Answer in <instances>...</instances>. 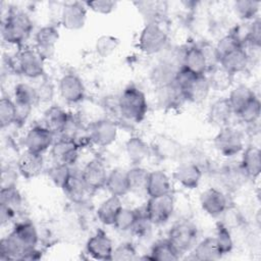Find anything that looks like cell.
Segmentation results:
<instances>
[{
  "mask_svg": "<svg viewBox=\"0 0 261 261\" xmlns=\"http://www.w3.org/2000/svg\"><path fill=\"white\" fill-rule=\"evenodd\" d=\"M172 193V182L169 175L161 169L149 171L146 194L149 198L160 197Z\"/></svg>",
  "mask_w": 261,
  "mask_h": 261,
  "instance_id": "25",
  "label": "cell"
},
{
  "mask_svg": "<svg viewBox=\"0 0 261 261\" xmlns=\"http://www.w3.org/2000/svg\"><path fill=\"white\" fill-rule=\"evenodd\" d=\"M17 214L13 210H11L10 208H8L5 205L0 204V222H1V225L8 224L10 221H12L14 219V217Z\"/></svg>",
  "mask_w": 261,
  "mask_h": 261,
  "instance_id": "56",
  "label": "cell"
},
{
  "mask_svg": "<svg viewBox=\"0 0 261 261\" xmlns=\"http://www.w3.org/2000/svg\"><path fill=\"white\" fill-rule=\"evenodd\" d=\"M220 179L227 191H237L244 185L246 179L249 178L239 164L238 166L230 165L224 167L220 173Z\"/></svg>",
  "mask_w": 261,
  "mask_h": 261,
  "instance_id": "38",
  "label": "cell"
},
{
  "mask_svg": "<svg viewBox=\"0 0 261 261\" xmlns=\"http://www.w3.org/2000/svg\"><path fill=\"white\" fill-rule=\"evenodd\" d=\"M108 172L103 160L100 158H93L85 164L80 174L85 185L93 193L105 188Z\"/></svg>",
  "mask_w": 261,
  "mask_h": 261,
  "instance_id": "17",
  "label": "cell"
},
{
  "mask_svg": "<svg viewBox=\"0 0 261 261\" xmlns=\"http://www.w3.org/2000/svg\"><path fill=\"white\" fill-rule=\"evenodd\" d=\"M210 89L214 92H225L232 88L234 75L220 65L215 66L207 72Z\"/></svg>",
  "mask_w": 261,
  "mask_h": 261,
  "instance_id": "36",
  "label": "cell"
},
{
  "mask_svg": "<svg viewBox=\"0 0 261 261\" xmlns=\"http://www.w3.org/2000/svg\"><path fill=\"white\" fill-rule=\"evenodd\" d=\"M261 114V103L256 95L238 114L240 120L248 125H254L258 122Z\"/></svg>",
  "mask_w": 261,
  "mask_h": 261,
  "instance_id": "44",
  "label": "cell"
},
{
  "mask_svg": "<svg viewBox=\"0 0 261 261\" xmlns=\"http://www.w3.org/2000/svg\"><path fill=\"white\" fill-rule=\"evenodd\" d=\"M39 102H50L54 96V87L49 81H43L37 88Z\"/></svg>",
  "mask_w": 261,
  "mask_h": 261,
  "instance_id": "55",
  "label": "cell"
},
{
  "mask_svg": "<svg viewBox=\"0 0 261 261\" xmlns=\"http://www.w3.org/2000/svg\"><path fill=\"white\" fill-rule=\"evenodd\" d=\"M180 254L176 251V249L171 245V243L167 240H159L155 242L145 259L153 260V261H175L180 258Z\"/></svg>",
  "mask_w": 261,
  "mask_h": 261,
  "instance_id": "35",
  "label": "cell"
},
{
  "mask_svg": "<svg viewBox=\"0 0 261 261\" xmlns=\"http://www.w3.org/2000/svg\"><path fill=\"white\" fill-rule=\"evenodd\" d=\"M260 45H261V20H260V17L258 16L249 22L248 38L245 46L260 48Z\"/></svg>",
  "mask_w": 261,
  "mask_h": 261,
  "instance_id": "51",
  "label": "cell"
},
{
  "mask_svg": "<svg viewBox=\"0 0 261 261\" xmlns=\"http://www.w3.org/2000/svg\"><path fill=\"white\" fill-rule=\"evenodd\" d=\"M126 172H127L129 192L136 193V194H141V193L146 194L149 170H147L141 165H133V167L126 170Z\"/></svg>",
  "mask_w": 261,
  "mask_h": 261,
  "instance_id": "40",
  "label": "cell"
},
{
  "mask_svg": "<svg viewBox=\"0 0 261 261\" xmlns=\"http://www.w3.org/2000/svg\"><path fill=\"white\" fill-rule=\"evenodd\" d=\"M214 239L223 256L232 251L233 240L231 237V231L221 221L216 223Z\"/></svg>",
  "mask_w": 261,
  "mask_h": 261,
  "instance_id": "45",
  "label": "cell"
},
{
  "mask_svg": "<svg viewBox=\"0 0 261 261\" xmlns=\"http://www.w3.org/2000/svg\"><path fill=\"white\" fill-rule=\"evenodd\" d=\"M87 12L88 8L85 2H66L60 9L59 21L68 31H79L86 24Z\"/></svg>",
  "mask_w": 261,
  "mask_h": 261,
  "instance_id": "16",
  "label": "cell"
},
{
  "mask_svg": "<svg viewBox=\"0 0 261 261\" xmlns=\"http://www.w3.org/2000/svg\"><path fill=\"white\" fill-rule=\"evenodd\" d=\"M180 67L181 56L179 57V54H174L171 58L165 57L160 59L154 65L150 73L153 85L158 89L173 84L176 73Z\"/></svg>",
  "mask_w": 261,
  "mask_h": 261,
  "instance_id": "11",
  "label": "cell"
},
{
  "mask_svg": "<svg viewBox=\"0 0 261 261\" xmlns=\"http://www.w3.org/2000/svg\"><path fill=\"white\" fill-rule=\"evenodd\" d=\"M139 217V209L122 208L118 213L113 226L120 232L132 231Z\"/></svg>",
  "mask_w": 261,
  "mask_h": 261,
  "instance_id": "43",
  "label": "cell"
},
{
  "mask_svg": "<svg viewBox=\"0 0 261 261\" xmlns=\"http://www.w3.org/2000/svg\"><path fill=\"white\" fill-rule=\"evenodd\" d=\"M191 252L192 258L200 261L218 260L223 256L215 242L214 237H207L200 242H197Z\"/></svg>",
  "mask_w": 261,
  "mask_h": 261,
  "instance_id": "33",
  "label": "cell"
},
{
  "mask_svg": "<svg viewBox=\"0 0 261 261\" xmlns=\"http://www.w3.org/2000/svg\"><path fill=\"white\" fill-rule=\"evenodd\" d=\"M200 206L209 216L220 217L229 206V202L222 190L210 187L201 193Z\"/></svg>",
  "mask_w": 261,
  "mask_h": 261,
  "instance_id": "18",
  "label": "cell"
},
{
  "mask_svg": "<svg viewBox=\"0 0 261 261\" xmlns=\"http://www.w3.org/2000/svg\"><path fill=\"white\" fill-rule=\"evenodd\" d=\"M45 60L35 47L24 48L14 58L8 59V66L15 73L36 80L45 73Z\"/></svg>",
  "mask_w": 261,
  "mask_h": 261,
  "instance_id": "3",
  "label": "cell"
},
{
  "mask_svg": "<svg viewBox=\"0 0 261 261\" xmlns=\"http://www.w3.org/2000/svg\"><path fill=\"white\" fill-rule=\"evenodd\" d=\"M113 242L102 229L93 233L86 243L87 254L96 260H112Z\"/></svg>",
  "mask_w": 261,
  "mask_h": 261,
  "instance_id": "20",
  "label": "cell"
},
{
  "mask_svg": "<svg viewBox=\"0 0 261 261\" xmlns=\"http://www.w3.org/2000/svg\"><path fill=\"white\" fill-rule=\"evenodd\" d=\"M22 197L16 188L0 189V204L7 206L16 214L20 212L22 207Z\"/></svg>",
  "mask_w": 261,
  "mask_h": 261,
  "instance_id": "46",
  "label": "cell"
},
{
  "mask_svg": "<svg viewBox=\"0 0 261 261\" xmlns=\"http://www.w3.org/2000/svg\"><path fill=\"white\" fill-rule=\"evenodd\" d=\"M168 44V34L160 24V21H149L142 29L138 48L145 55H156L161 53Z\"/></svg>",
  "mask_w": 261,
  "mask_h": 261,
  "instance_id": "4",
  "label": "cell"
},
{
  "mask_svg": "<svg viewBox=\"0 0 261 261\" xmlns=\"http://www.w3.org/2000/svg\"><path fill=\"white\" fill-rule=\"evenodd\" d=\"M71 173V166L55 162L50 166V168L47 171L50 180L60 189H62V187L64 186V184L66 182Z\"/></svg>",
  "mask_w": 261,
  "mask_h": 261,
  "instance_id": "48",
  "label": "cell"
},
{
  "mask_svg": "<svg viewBox=\"0 0 261 261\" xmlns=\"http://www.w3.org/2000/svg\"><path fill=\"white\" fill-rule=\"evenodd\" d=\"M32 30L33 21L24 11L14 7L8 8L6 16L2 18L1 22L3 43L21 47L31 36Z\"/></svg>",
  "mask_w": 261,
  "mask_h": 261,
  "instance_id": "1",
  "label": "cell"
},
{
  "mask_svg": "<svg viewBox=\"0 0 261 261\" xmlns=\"http://www.w3.org/2000/svg\"><path fill=\"white\" fill-rule=\"evenodd\" d=\"M197 45L205 57V60L207 62L209 70L214 68L215 66L219 65V58H218V55H217V52L215 49V45L211 44L208 41H203Z\"/></svg>",
  "mask_w": 261,
  "mask_h": 261,
  "instance_id": "52",
  "label": "cell"
},
{
  "mask_svg": "<svg viewBox=\"0 0 261 261\" xmlns=\"http://www.w3.org/2000/svg\"><path fill=\"white\" fill-rule=\"evenodd\" d=\"M203 176V167L198 163L181 159L172 172V178L182 188L193 190L198 188Z\"/></svg>",
  "mask_w": 261,
  "mask_h": 261,
  "instance_id": "12",
  "label": "cell"
},
{
  "mask_svg": "<svg viewBox=\"0 0 261 261\" xmlns=\"http://www.w3.org/2000/svg\"><path fill=\"white\" fill-rule=\"evenodd\" d=\"M144 210L152 225H162L166 223L175 210V199L173 193L160 197L149 198Z\"/></svg>",
  "mask_w": 261,
  "mask_h": 261,
  "instance_id": "7",
  "label": "cell"
},
{
  "mask_svg": "<svg viewBox=\"0 0 261 261\" xmlns=\"http://www.w3.org/2000/svg\"><path fill=\"white\" fill-rule=\"evenodd\" d=\"M185 101L194 104L204 102L209 96L211 89L207 74H196L193 79L180 90Z\"/></svg>",
  "mask_w": 261,
  "mask_h": 261,
  "instance_id": "22",
  "label": "cell"
},
{
  "mask_svg": "<svg viewBox=\"0 0 261 261\" xmlns=\"http://www.w3.org/2000/svg\"><path fill=\"white\" fill-rule=\"evenodd\" d=\"M70 113L58 105L49 106L43 114V125L55 136H61L69 120Z\"/></svg>",
  "mask_w": 261,
  "mask_h": 261,
  "instance_id": "24",
  "label": "cell"
},
{
  "mask_svg": "<svg viewBox=\"0 0 261 261\" xmlns=\"http://www.w3.org/2000/svg\"><path fill=\"white\" fill-rule=\"evenodd\" d=\"M105 188L110 193V195L117 196L120 198L128 194L129 187L126 170L120 167H116L110 170L108 172Z\"/></svg>",
  "mask_w": 261,
  "mask_h": 261,
  "instance_id": "34",
  "label": "cell"
},
{
  "mask_svg": "<svg viewBox=\"0 0 261 261\" xmlns=\"http://www.w3.org/2000/svg\"><path fill=\"white\" fill-rule=\"evenodd\" d=\"M85 4L88 9H90L98 14H103V15L112 13L117 6V2L111 1V0L87 1V2H85Z\"/></svg>",
  "mask_w": 261,
  "mask_h": 261,
  "instance_id": "53",
  "label": "cell"
},
{
  "mask_svg": "<svg viewBox=\"0 0 261 261\" xmlns=\"http://www.w3.org/2000/svg\"><path fill=\"white\" fill-rule=\"evenodd\" d=\"M18 170L15 167L11 165H6L2 167L1 171V189H10V188H16L17 185V177H18Z\"/></svg>",
  "mask_w": 261,
  "mask_h": 261,
  "instance_id": "54",
  "label": "cell"
},
{
  "mask_svg": "<svg viewBox=\"0 0 261 261\" xmlns=\"http://www.w3.org/2000/svg\"><path fill=\"white\" fill-rule=\"evenodd\" d=\"M138 258L137 249L130 242H123L113 249L112 260H136Z\"/></svg>",
  "mask_w": 261,
  "mask_h": 261,
  "instance_id": "50",
  "label": "cell"
},
{
  "mask_svg": "<svg viewBox=\"0 0 261 261\" xmlns=\"http://www.w3.org/2000/svg\"><path fill=\"white\" fill-rule=\"evenodd\" d=\"M150 146L152 155L162 161H179L185 152L182 145L167 135L157 136Z\"/></svg>",
  "mask_w": 261,
  "mask_h": 261,
  "instance_id": "13",
  "label": "cell"
},
{
  "mask_svg": "<svg viewBox=\"0 0 261 261\" xmlns=\"http://www.w3.org/2000/svg\"><path fill=\"white\" fill-rule=\"evenodd\" d=\"M198 237L199 230L197 225L191 220L185 219L177 221L171 226L166 239L180 255H184L192 251L198 242Z\"/></svg>",
  "mask_w": 261,
  "mask_h": 261,
  "instance_id": "5",
  "label": "cell"
},
{
  "mask_svg": "<svg viewBox=\"0 0 261 261\" xmlns=\"http://www.w3.org/2000/svg\"><path fill=\"white\" fill-rule=\"evenodd\" d=\"M65 196L75 204H85L92 193L85 185L80 172H72L61 189Z\"/></svg>",
  "mask_w": 261,
  "mask_h": 261,
  "instance_id": "28",
  "label": "cell"
},
{
  "mask_svg": "<svg viewBox=\"0 0 261 261\" xmlns=\"http://www.w3.org/2000/svg\"><path fill=\"white\" fill-rule=\"evenodd\" d=\"M242 47H243V45L241 44V42L237 39V37L231 32L222 36L215 44V49H216L219 59H220V57L224 56L225 54H227L231 51H234L239 48H242Z\"/></svg>",
  "mask_w": 261,
  "mask_h": 261,
  "instance_id": "49",
  "label": "cell"
},
{
  "mask_svg": "<svg viewBox=\"0 0 261 261\" xmlns=\"http://www.w3.org/2000/svg\"><path fill=\"white\" fill-rule=\"evenodd\" d=\"M7 237L17 248L20 259L28 250L38 247L40 240L36 225L30 220L17 221Z\"/></svg>",
  "mask_w": 261,
  "mask_h": 261,
  "instance_id": "8",
  "label": "cell"
},
{
  "mask_svg": "<svg viewBox=\"0 0 261 261\" xmlns=\"http://www.w3.org/2000/svg\"><path fill=\"white\" fill-rule=\"evenodd\" d=\"M59 37V31L54 24L43 25L35 33V48L46 59L54 53Z\"/></svg>",
  "mask_w": 261,
  "mask_h": 261,
  "instance_id": "21",
  "label": "cell"
},
{
  "mask_svg": "<svg viewBox=\"0 0 261 261\" xmlns=\"http://www.w3.org/2000/svg\"><path fill=\"white\" fill-rule=\"evenodd\" d=\"M181 67L195 74H207L209 71L205 57L197 44L188 46L184 49L181 55Z\"/></svg>",
  "mask_w": 261,
  "mask_h": 261,
  "instance_id": "26",
  "label": "cell"
},
{
  "mask_svg": "<svg viewBox=\"0 0 261 261\" xmlns=\"http://www.w3.org/2000/svg\"><path fill=\"white\" fill-rule=\"evenodd\" d=\"M16 168L19 174L27 179L39 176L44 169L43 154L24 150L16 160Z\"/></svg>",
  "mask_w": 261,
  "mask_h": 261,
  "instance_id": "23",
  "label": "cell"
},
{
  "mask_svg": "<svg viewBox=\"0 0 261 261\" xmlns=\"http://www.w3.org/2000/svg\"><path fill=\"white\" fill-rule=\"evenodd\" d=\"M233 114L234 113L228 99L226 97H221L210 105L208 110V119L210 123L218 127H222L228 125Z\"/></svg>",
  "mask_w": 261,
  "mask_h": 261,
  "instance_id": "30",
  "label": "cell"
},
{
  "mask_svg": "<svg viewBox=\"0 0 261 261\" xmlns=\"http://www.w3.org/2000/svg\"><path fill=\"white\" fill-rule=\"evenodd\" d=\"M60 97L68 104L82 103L86 96V88L82 79L73 72L64 73L58 81Z\"/></svg>",
  "mask_w": 261,
  "mask_h": 261,
  "instance_id": "14",
  "label": "cell"
},
{
  "mask_svg": "<svg viewBox=\"0 0 261 261\" xmlns=\"http://www.w3.org/2000/svg\"><path fill=\"white\" fill-rule=\"evenodd\" d=\"M156 90L158 104L163 108H173L185 101L180 90L175 86L174 83Z\"/></svg>",
  "mask_w": 261,
  "mask_h": 261,
  "instance_id": "39",
  "label": "cell"
},
{
  "mask_svg": "<svg viewBox=\"0 0 261 261\" xmlns=\"http://www.w3.org/2000/svg\"><path fill=\"white\" fill-rule=\"evenodd\" d=\"M260 1L254 0H239L232 4L234 14L243 21H251L258 17L260 9Z\"/></svg>",
  "mask_w": 261,
  "mask_h": 261,
  "instance_id": "41",
  "label": "cell"
},
{
  "mask_svg": "<svg viewBox=\"0 0 261 261\" xmlns=\"http://www.w3.org/2000/svg\"><path fill=\"white\" fill-rule=\"evenodd\" d=\"M123 208L121 198L117 196L110 195L107 199H105L97 208L96 215L98 220L108 226H113L115 219L120 212V210Z\"/></svg>",
  "mask_w": 261,
  "mask_h": 261,
  "instance_id": "32",
  "label": "cell"
},
{
  "mask_svg": "<svg viewBox=\"0 0 261 261\" xmlns=\"http://www.w3.org/2000/svg\"><path fill=\"white\" fill-rule=\"evenodd\" d=\"M17 120V109L12 98L3 96L0 100V125L1 128L15 124Z\"/></svg>",
  "mask_w": 261,
  "mask_h": 261,
  "instance_id": "42",
  "label": "cell"
},
{
  "mask_svg": "<svg viewBox=\"0 0 261 261\" xmlns=\"http://www.w3.org/2000/svg\"><path fill=\"white\" fill-rule=\"evenodd\" d=\"M255 92L245 84H239L231 88L227 97L233 113L237 115L254 97Z\"/></svg>",
  "mask_w": 261,
  "mask_h": 261,
  "instance_id": "37",
  "label": "cell"
},
{
  "mask_svg": "<svg viewBox=\"0 0 261 261\" xmlns=\"http://www.w3.org/2000/svg\"><path fill=\"white\" fill-rule=\"evenodd\" d=\"M117 110L123 119L135 123L141 122L148 111L145 93L137 86H127L117 98Z\"/></svg>",
  "mask_w": 261,
  "mask_h": 261,
  "instance_id": "2",
  "label": "cell"
},
{
  "mask_svg": "<svg viewBox=\"0 0 261 261\" xmlns=\"http://www.w3.org/2000/svg\"><path fill=\"white\" fill-rule=\"evenodd\" d=\"M125 153L133 165H140L151 155V146L141 137L133 136L125 142Z\"/></svg>",
  "mask_w": 261,
  "mask_h": 261,
  "instance_id": "29",
  "label": "cell"
},
{
  "mask_svg": "<svg viewBox=\"0 0 261 261\" xmlns=\"http://www.w3.org/2000/svg\"><path fill=\"white\" fill-rule=\"evenodd\" d=\"M80 151L81 147L74 140L60 136L54 141L50 154L53 162L72 166L79 159Z\"/></svg>",
  "mask_w": 261,
  "mask_h": 261,
  "instance_id": "19",
  "label": "cell"
},
{
  "mask_svg": "<svg viewBox=\"0 0 261 261\" xmlns=\"http://www.w3.org/2000/svg\"><path fill=\"white\" fill-rule=\"evenodd\" d=\"M12 99L17 109L16 123L22 124L30 116L33 107L39 102L36 87L28 83H17L13 88Z\"/></svg>",
  "mask_w": 261,
  "mask_h": 261,
  "instance_id": "10",
  "label": "cell"
},
{
  "mask_svg": "<svg viewBox=\"0 0 261 261\" xmlns=\"http://www.w3.org/2000/svg\"><path fill=\"white\" fill-rule=\"evenodd\" d=\"M215 150L223 157L230 158L239 155L245 148L243 133L232 125L220 127L213 139Z\"/></svg>",
  "mask_w": 261,
  "mask_h": 261,
  "instance_id": "6",
  "label": "cell"
},
{
  "mask_svg": "<svg viewBox=\"0 0 261 261\" xmlns=\"http://www.w3.org/2000/svg\"><path fill=\"white\" fill-rule=\"evenodd\" d=\"M240 166L248 178H258L261 172V152L259 147L250 145L244 148Z\"/></svg>",
  "mask_w": 261,
  "mask_h": 261,
  "instance_id": "27",
  "label": "cell"
},
{
  "mask_svg": "<svg viewBox=\"0 0 261 261\" xmlns=\"http://www.w3.org/2000/svg\"><path fill=\"white\" fill-rule=\"evenodd\" d=\"M250 62V58L243 47L225 54L219 59V65L233 75L247 70Z\"/></svg>",
  "mask_w": 261,
  "mask_h": 261,
  "instance_id": "31",
  "label": "cell"
},
{
  "mask_svg": "<svg viewBox=\"0 0 261 261\" xmlns=\"http://www.w3.org/2000/svg\"><path fill=\"white\" fill-rule=\"evenodd\" d=\"M42 258V252L38 247L28 250L21 257L20 260H39Z\"/></svg>",
  "mask_w": 261,
  "mask_h": 261,
  "instance_id": "57",
  "label": "cell"
},
{
  "mask_svg": "<svg viewBox=\"0 0 261 261\" xmlns=\"http://www.w3.org/2000/svg\"><path fill=\"white\" fill-rule=\"evenodd\" d=\"M119 39L112 35H102L95 42V51L100 57L110 56L119 46Z\"/></svg>",
  "mask_w": 261,
  "mask_h": 261,
  "instance_id": "47",
  "label": "cell"
},
{
  "mask_svg": "<svg viewBox=\"0 0 261 261\" xmlns=\"http://www.w3.org/2000/svg\"><path fill=\"white\" fill-rule=\"evenodd\" d=\"M87 129L91 143L102 148L112 145L118 136L117 123L107 117L90 122L87 125Z\"/></svg>",
  "mask_w": 261,
  "mask_h": 261,
  "instance_id": "9",
  "label": "cell"
},
{
  "mask_svg": "<svg viewBox=\"0 0 261 261\" xmlns=\"http://www.w3.org/2000/svg\"><path fill=\"white\" fill-rule=\"evenodd\" d=\"M55 137L56 136L43 124L34 125L25 133L22 139V144L28 151L44 154L47 150L51 149Z\"/></svg>",
  "mask_w": 261,
  "mask_h": 261,
  "instance_id": "15",
  "label": "cell"
}]
</instances>
